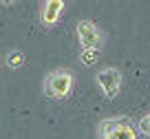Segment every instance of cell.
Here are the masks:
<instances>
[{
	"label": "cell",
	"mask_w": 150,
	"mask_h": 139,
	"mask_svg": "<svg viewBox=\"0 0 150 139\" xmlns=\"http://www.w3.org/2000/svg\"><path fill=\"white\" fill-rule=\"evenodd\" d=\"M95 79H97L102 93L106 95L108 99L117 97L119 88H122V73H119L117 69H102V71L97 73V77H95Z\"/></svg>",
	"instance_id": "obj_4"
},
{
	"label": "cell",
	"mask_w": 150,
	"mask_h": 139,
	"mask_svg": "<svg viewBox=\"0 0 150 139\" xmlns=\"http://www.w3.org/2000/svg\"><path fill=\"white\" fill-rule=\"evenodd\" d=\"M137 130H139L144 137H150V113H146L144 117H139V121H137Z\"/></svg>",
	"instance_id": "obj_8"
},
{
	"label": "cell",
	"mask_w": 150,
	"mask_h": 139,
	"mask_svg": "<svg viewBox=\"0 0 150 139\" xmlns=\"http://www.w3.org/2000/svg\"><path fill=\"white\" fill-rule=\"evenodd\" d=\"M80 60H82V64H86V66L97 64V62H99V51H93V49H82Z\"/></svg>",
	"instance_id": "obj_7"
},
{
	"label": "cell",
	"mask_w": 150,
	"mask_h": 139,
	"mask_svg": "<svg viewBox=\"0 0 150 139\" xmlns=\"http://www.w3.org/2000/svg\"><path fill=\"white\" fill-rule=\"evenodd\" d=\"M62 9H64V0H49V2H44L42 11H40V20H42L44 27H53L60 20Z\"/></svg>",
	"instance_id": "obj_5"
},
{
	"label": "cell",
	"mask_w": 150,
	"mask_h": 139,
	"mask_svg": "<svg viewBox=\"0 0 150 139\" xmlns=\"http://www.w3.org/2000/svg\"><path fill=\"white\" fill-rule=\"evenodd\" d=\"M77 40H80L82 49H93V51H99V46L104 44V35L93 20L77 22Z\"/></svg>",
	"instance_id": "obj_3"
},
{
	"label": "cell",
	"mask_w": 150,
	"mask_h": 139,
	"mask_svg": "<svg viewBox=\"0 0 150 139\" xmlns=\"http://www.w3.org/2000/svg\"><path fill=\"white\" fill-rule=\"evenodd\" d=\"M24 53L22 51H11L9 55H7V66L9 69H20V66H24Z\"/></svg>",
	"instance_id": "obj_6"
},
{
	"label": "cell",
	"mask_w": 150,
	"mask_h": 139,
	"mask_svg": "<svg viewBox=\"0 0 150 139\" xmlns=\"http://www.w3.org/2000/svg\"><path fill=\"white\" fill-rule=\"evenodd\" d=\"M73 84H75V77L71 71L55 69L44 79V93H47L49 99H66L73 91Z\"/></svg>",
	"instance_id": "obj_1"
},
{
	"label": "cell",
	"mask_w": 150,
	"mask_h": 139,
	"mask_svg": "<svg viewBox=\"0 0 150 139\" xmlns=\"http://www.w3.org/2000/svg\"><path fill=\"white\" fill-rule=\"evenodd\" d=\"M97 139H137V133L128 117H108L99 124Z\"/></svg>",
	"instance_id": "obj_2"
}]
</instances>
